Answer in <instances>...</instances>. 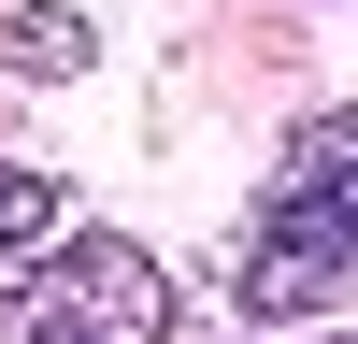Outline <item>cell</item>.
Wrapping results in <instances>:
<instances>
[{"instance_id": "1", "label": "cell", "mask_w": 358, "mask_h": 344, "mask_svg": "<svg viewBox=\"0 0 358 344\" xmlns=\"http://www.w3.org/2000/svg\"><path fill=\"white\" fill-rule=\"evenodd\" d=\"M0 344H172V273L129 229H72L0 273Z\"/></svg>"}, {"instance_id": "2", "label": "cell", "mask_w": 358, "mask_h": 344, "mask_svg": "<svg viewBox=\"0 0 358 344\" xmlns=\"http://www.w3.org/2000/svg\"><path fill=\"white\" fill-rule=\"evenodd\" d=\"M86 57H101V29H86L72 0H29V15H0V72H29V86H72Z\"/></svg>"}, {"instance_id": "3", "label": "cell", "mask_w": 358, "mask_h": 344, "mask_svg": "<svg viewBox=\"0 0 358 344\" xmlns=\"http://www.w3.org/2000/svg\"><path fill=\"white\" fill-rule=\"evenodd\" d=\"M57 215H72V187H57V172H15V158H0V258H43V244H72Z\"/></svg>"}]
</instances>
